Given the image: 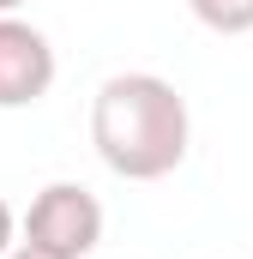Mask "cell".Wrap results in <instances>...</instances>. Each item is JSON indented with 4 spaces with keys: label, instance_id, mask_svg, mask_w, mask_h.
<instances>
[{
    "label": "cell",
    "instance_id": "obj_7",
    "mask_svg": "<svg viewBox=\"0 0 253 259\" xmlns=\"http://www.w3.org/2000/svg\"><path fill=\"white\" fill-rule=\"evenodd\" d=\"M18 6H24V0H0V18H6V12H18Z\"/></svg>",
    "mask_w": 253,
    "mask_h": 259
},
{
    "label": "cell",
    "instance_id": "obj_5",
    "mask_svg": "<svg viewBox=\"0 0 253 259\" xmlns=\"http://www.w3.org/2000/svg\"><path fill=\"white\" fill-rule=\"evenodd\" d=\"M12 241H18V217H12V205L0 199V259L12 253Z\"/></svg>",
    "mask_w": 253,
    "mask_h": 259
},
{
    "label": "cell",
    "instance_id": "obj_1",
    "mask_svg": "<svg viewBox=\"0 0 253 259\" xmlns=\"http://www.w3.org/2000/svg\"><path fill=\"white\" fill-rule=\"evenodd\" d=\"M187 97L157 72H115L97 84L91 145L121 181H163L187 157Z\"/></svg>",
    "mask_w": 253,
    "mask_h": 259
},
{
    "label": "cell",
    "instance_id": "obj_4",
    "mask_svg": "<svg viewBox=\"0 0 253 259\" xmlns=\"http://www.w3.org/2000/svg\"><path fill=\"white\" fill-rule=\"evenodd\" d=\"M193 18L205 24V30H217V36H241L253 30V0H187Z\"/></svg>",
    "mask_w": 253,
    "mask_h": 259
},
{
    "label": "cell",
    "instance_id": "obj_3",
    "mask_svg": "<svg viewBox=\"0 0 253 259\" xmlns=\"http://www.w3.org/2000/svg\"><path fill=\"white\" fill-rule=\"evenodd\" d=\"M55 84V49L18 12L0 18V109H30Z\"/></svg>",
    "mask_w": 253,
    "mask_h": 259
},
{
    "label": "cell",
    "instance_id": "obj_2",
    "mask_svg": "<svg viewBox=\"0 0 253 259\" xmlns=\"http://www.w3.org/2000/svg\"><path fill=\"white\" fill-rule=\"evenodd\" d=\"M18 229H24V247H36V253L91 259L97 241H103V205L78 181H49L43 193L30 199V211H24Z\"/></svg>",
    "mask_w": 253,
    "mask_h": 259
},
{
    "label": "cell",
    "instance_id": "obj_6",
    "mask_svg": "<svg viewBox=\"0 0 253 259\" xmlns=\"http://www.w3.org/2000/svg\"><path fill=\"white\" fill-rule=\"evenodd\" d=\"M6 259H55V253H36V247H24V241H18V247H12Z\"/></svg>",
    "mask_w": 253,
    "mask_h": 259
}]
</instances>
